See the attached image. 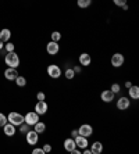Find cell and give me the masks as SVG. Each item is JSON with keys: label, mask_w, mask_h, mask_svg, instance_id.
I'll list each match as a JSON object with an SVG mask.
<instances>
[{"label": "cell", "mask_w": 139, "mask_h": 154, "mask_svg": "<svg viewBox=\"0 0 139 154\" xmlns=\"http://www.w3.org/2000/svg\"><path fill=\"white\" fill-rule=\"evenodd\" d=\"M4 61H6L7 67H10V68H17L18 65H20V56H18L15 51H8V53H6V56H4Z\"/></svg>", "instance_id": "cell-1"}, {"label": "cell", "mask_w": 139, "mask_h": 154, "mask_svg": "<svg viewBox=\"0 0 139 154\" xmlns=\"http://www.w3.org/2000/svg\"><path fill=\"white\" fill-rule=\"evenodd\" d=\"M7 121L10 122V124H13V125H15V126H20L22 122H24V115L20 114V112L11 111L7 117Z\"/></svg>", "instance_id": "cell-2"}, {"label": "cell", "mask_w": 139, "mask_h": 154, "mask_svg": "<svg viewBox=\"0 0 139 154\" xmlns=\"http://www.w3.org/2000/svg\"><path fill=\"white\" fill-rule=\"evenodd\" d=\"M61 74H63V71H61V68L57 64H50L49 67H47V75H49L50 78L58 79L61 76Z\"/></svg>", "instance_id": "cell-3"}, {"label": "cell", "mask_w": 139, "mask_h": 154, "mask_svg": "<svg viewBox=\"0 0 139 154\" xmlns=\"http://www.w3.org/2000/svg\"><path fill=\"white\" fill-rule=\"evenodd\" d=\"M38 121H39V114L35 111H29L24 115V122H27L29 126H33Z\"/></svg>", "instance_id": "cell-4"}, {"label": "cell", "mask_w": 139, "mask_h": 154, "mask_svg": "<svg viewBox=\"0 0 139 154\" xmlns=\"http://www.w3.org/2000/svg\"><path fill=\"white\" fill-rule=\"evenodd\" d=\"M124 61H125V58H124V56H122L121 53H115V54L111 56L110 63H111V65H113L114 68H120V67H122Z\"/></svg>", "instance_id": "cell-5"}, {"label": "cell", "mask_w": 139, "mask_h": 154, "mask_svg": "<svg viewBox=\"0 0 139 154\" xmlns=\"http://www.w3.org/2000/svg\"><path fill=\"white\" fill-rule=\"evenodd\" d=\"M25 139H27V143L31 144V146H35L39 140V133H36L35 131H31L29 129L28 132L25 133Z\"/></svg>", "instance_id": "cell-6"}, {"label": "cell", "mask_w": 139, "mask_h": 154, "mask_svg": "<svg viewBox=\"0 0 139 154\" xmlns=\"http://www.w3.org/2000/svg\"><path fill=\"white\" fill-rule=\"evenodd\" d=\"M46 51L49 56H56V54L60 51V45H58V42L50 40V42L46 45Z\"/></svg>", "instance_id": "cell-7"}, {"label": "cell", "mask_w": 139, "mask_h": 154, "mask_svg": "<svg viewBox=\"0 0 139 154\" xmlns=\"http://www.w3.org/2000/svg\"><path fill=\"white\" fill-rule=\"evenodd\" d=\"M78 135H81V136H85V137H90L93 135L92 125H89V124H84V125H81L78 128Z\"/></svg>", "instance_id": "cell-8"}, {"label": "cell", "mask_w": 139, "mask_h": 154, "mask_svg": "<svg viewBox=\"0 0 139 154\" xmlns=\"http://www.w3.org/2000/svg\"><path fill=\"white\" fill-rule=\"evenodd\" d=\"M129 106H131V99H128V97H120L117 100V108L120 110V111H125V110H128Z\"/></svg>", "instance_id": "cell-9"}, {"label": "cell", "mask_w": 139, "mask_h": 154, "mask_svg": "<svg viewBox=\"0 0 139 154\" xmlns=\"http://www.w3.org/2000/svg\"><path fill=\"white\" fill-rule=\"evenodd\" d=\"M47 108H49V106H47V103L45 100H38V103L35 104V112H38L39 115L46 114Z\"/></svg>", "instance_id": "cell-10"}, {"label": "cell", "mask_w": 139, "mask_h": 154, "mask_svg": "<svg viewBox=\"0 0 139 154\" xmlns=\"http://www.w3.org/2000/svg\"><path fill=\"white\" fill-rule=\"evenodd\" d=\"M74 140H75V144H77V147H78V149H81V150H84V149H86V147L89 146L88 137H85V136H81V135H78L77 137H74Z\"/></svg>", "instance_id": "cell-11"}, {"label": "cell", "mask_w": 139, "mask_h": 154, "mask_svg": "<svg viewBox=\"0 0 139 154\" xmlns=\"http://www.w3.org/2000/svg\"><path fill=\"white\" fill-rule=\"evenodd\" d=\"M78 61H79V65H81V67H88V65H90V63H92V57H90L89 53H82V54H79Z\"/></svg>", "instance_id": "cell-12"}, {"label": "cell", "mask_w": 139, "mask_h": 154, "mask_svg": "<svg viewBox=\"0 0 139 154\" xmlns=\"http://www.w3.org/2000/svg\"><path fill=\"white\" fill-rule=\"evenodd\" d=\"M100 99H102V101H104V103H111V101L114 100V93H113L110 89H106L100 93Z\"/></svg>", "instance_id": "cell-13"}, {"label": "cell", "mask_w": 139, "mask_h": 154, "mask_svg": "<svg viewBox=\"0 0 139 154\" xmlns=\"http://www.w3.org/2000/svg\"><path fill=\"white\" fill-rule=\"evenodd\" d=\"M17 76H18L17 68H10V67H8V68L4 71V78L7 79V81H15Z\"/></svg>", "instance_id": "cell-14"}, {"label": "cell", "mask_w": 139, "mask_h": 154, "mask_svg": "<svg viewBox=\"0 0 139 154\" xmlns=\"http://www.w3.org/2000/svg\"><path fill=\"white\" fill-rule=\"evenodd\" d=\"M3 132H4V135H6V136H8V137L14 136V135H15V125H13V124L7 122V124L3 126Z\"/></svg>", "instance_id": "cell-15"}, {"label": "cell", "mask_w": 139, "mask_h": 154, "mask_svg": "<svg viewBox=\"0 0 139 154\" xmlns=\"http://www.w3.org/2000/svg\"><path fill=\"white\" fill-rule=\"evenodd\" d=\"M75 147H77V144H75L74 137H68V139L64 140V150H65V151L71 153V151L74 150Z\"/></svg>", "instance_id": "cell-16"}, {"label": "cell", "mask_w": 139, "mask_h": 154, "mask_svg": "<svg viewBox=\"0 0 139 154\" xmlns=\"http://www.w3.org/2000/svg\"><path fill=\"white\" fill-rule=\"evenodd\" d=\"M128 94H129V99H132V100H138L139 99V88L135 86V85H132L128 89Z\"/></svg>", "instance_id": "cell-17"}, {"label": "cell", "mask_w": 139, "mask_h": 154, "mask_svg": "<svg viewBox=\"0 0 139 154\" xmlns=\"http://www.w3.org/2000/svg\"><path fill=\"white\" fill-rule=\"evenodd\" d=\"M10 38H11V31L8 28H3L0 31V40H2V42H4V43L8 42Z\"/></svg>", "instance_id": "cell-18"}, {"label": "cell", "mask_w": 139, "mask_h": 154, "mask_svg": "<svg viewBox=\"0 0 139 154\" xmlns=\"http://www.w3.org/2000/svg\"><path fill=\"white\" fill-rule=\"evenodd\" d=\"M90 151H92V154H100L103 151V144L100 142H95L90 144Z\"/></svg>", "instance_id": "cell-19"}, {"label": "cell", "mask_w": 139, "mask_h": 154, "mask_svg": "<svg viewBox=\"0 0 139 154\" xmlns=\"http://www.w3.org/2000/svg\"><path fill=\"white\" fill-rule=\"evenodd\" d=\"M33 131H35L36 133H43L45 131H46V124H45V122L38 121L35 125H33Z\"/></svg>", "instance_id": "cell-20"}, {"label": "cell", "mask_w": 139, "mask_h": 154, "mask_svg": "<svg viewBox=\"0 0 139 154\" xmlns=\"http://www.w3.org/2000/svg\"><path fill=\"white\" fill-rule=\"evenodd\" d=\"M77 4L81 8H88L92 4V0H77Z\"/></svg>", "instance_id": "cell-21"}, {"label": "cell", "mask_w": 139, "mask_h": 154, "mask_svg": "<svg viewBox=\"0 0 139 154\" xmlns=\"http://www.w3.org/2000/svg\"><path fill=\"white\" fill-rule=\"evenodd\" d=\"M64 76L68 79V81L74 79V78H75V72H74V69H72V68H67V69L64 71Z\"/></svg>", "instance_id": "cell-22"}, {"label": "cell", "mask_w": 139, "mask_h": 154, "mask_svg": "<svg viewBox=\"0 0 139 154\" xmlns=\"http://www.w3.org/2000/svg\"><path fill=\"white\" fill-rule=\"evenodd\" d=\"M15 83H17V86H20V88H22V86L27 85V79L24 78V76L18 75L17 78H15Z\"/></svg>", "instance_id": "cell-23"}, {"label": "cell", "mask_w": 139, "mask_h": 154, "mask_svg": "<svg viewBox=\"0 0 139 154\" xmlns=\"http://www.w3.org/2000/svg\"><path fill=\"white\" fill-rule=\"evenodd\" d=\"M4 49H6V51H7V53H8V51H14L15 50V45H14V43H11L10 40H8V42L4 43Z\"/></svg>", "instance_id": "cell-24"}, {"label": "cell", "mask_w": 139, "mask_h": 154, "mask_svg": "<svg viewBox=\"0 0 139 154\" xmlns=\"http://www.w3.org/2000/svg\"><path fill=\"white\" fill-rule=\"evenodd\" d=\"M50 38H52V40H54V42H58V40L61 39V33L58 32V31H53V32L50 33Z\"/></svg>", "instance_id": "cell-25"}, {"label": "cell", "mask_w": 139, "mask_h": 154, "mask_svg": "<svg viewBox=\"0 0 139 154\" xmlns=\"http://www.w3.org/2000/svg\"><path fill=\"white\" fill-rule=\"evenodd\" d=\"M110 90L113 92V93H120L121 92V86H120V83H113L111 85V88H110Z\"/></svg>", "instance_id": "cell-26"}, {"label": "cell", "mask_w": 139, "mask_h": 154, "mask_svg": "<svg viewBox=\"0 0 139 154\" xmlns=\"http://www.w3.org/2000/svg\"><path fill=\"white\" fill-rule=\"evenodd\" d=\"M29 129H31V126H29L27 122H22L21 125H20V132H21V133H27Z\"/></svg>", "instance_id": "cell-27"}, {"label": "cell", "mask_w": 139, "mask_h": 154, "mask_svg": "<svg viewBox=\"0 0 139 154\" xmlns=\"http://www.w3.org/2000/svg\"><path fill=\"white\" fill-rule=\"evenodd\" d=\"M7 122H8V121H7V117H6L3 112H0V128H3V126L6 125Z\"/></svg>", "instance_id": "cell-28"}, {"label": "cell", "mask_w": 139, "mask_h": 154, "mask_svg": "<svg viewBox=\"0 0 139 154\" xmlns=\"http://www.w3.org/2000/svg\"><path fill=\"white\" fill-rule=\"evenodd\" d=\"M113 3H114L117 7H122L124 4H127V0H113Z\"/></svg>", "instance_id": "cell-29"}, {"label": "cell", "mask_w": 139, "mask_h": 154, "mask_svg": "<svg viewBox=\"0 0 139 154\" xmlns=\"http://www.w3.org/2000/svg\"><path fill=\"white\" fill-rule=\"evenodd\" d=\"M32 154H45V151H43L42 147H36V149L32 150Z\"/></svg>", "instance_id": "cell-30"}, {"label": "cell", "mask_w": 139, "mask_h": 154, "mask_svg": "<svg viewBox=\"0 0 139 154\" xmlns=\"http://www.w3.org/2000/svg\"><path fill=\"white\" fill-rule=\"evenodd\" d=\"M36 99H38V100H45V99H46V94L43 93V92H39V93L36 94Z\"/></svg>", "instance_id": "cell-31"}, {"label": "cell", "mask_w": 139, "mask_h": 154, "mask_svg": "<svg viewBox=\"0 0 139 154\" xmlns=\"http://www.w3.org/2000/svg\"><path fill=\"white\" fill-rule=\"evenodd\" d=\"M42 149H43V151H45V154H46V153H50V151H52V146H50V144H45Z\"/></svg>", "instance_id": "cell-32"}, {"label": "cell", "mask_w": 139, "mask_h": 154, "mask_svg": "<svg viewBox=\"0 0 139 154\" xmlns=\"http://www.w3.org/2000/svg\"><path fill=\"white\" fill-rule=\"evenodd\" d=\"M72 69H74V72H75V74H79V72L82 71V67H81V65H75V67H74V68H72Z\"/></svg>", "instance_id": "cell-33"}, {"label": "cell", "mask_w": 139, "mask_h": 154, "mask_svg": "<svg viewBox=\"0 0 139 154\" xmlns=\"http://www.w3.org/2000/svg\"><path fill=\"white\" fill-rule=\"evenodd\" d=\"M77 136H78V129H74L71 132V137H77Z\"/></svg>", "instance_id": "cell-34"}, {"label": "cell", "mask_w": 139, "mask_h": 154, "mask_svg": "<svg viewBox=\"0 0 139 154\" xmlns=\"http://www.w3.org/2000/svg\"><path fill=\"white\" fill-rule=\"evenodd\" d=\"M84 154H92V151H90V149L86 147V149H84Z\"/></svg>", "instance_id": "cell-35"}, {"label": "cell", "mask_w": 139, "mask_h": 154, "mask_svg": "<svg viewBox=\"0 0 139 154\" xmlns=\"http://www.w3.org/2000/svg\"><path fill=\"white\" fill-rule=\"evenodd\" d=\"M131 86H132V83L129 82V81H127V82H125V88H127V89H129Z\"/></svg>", "instance_id": "cell-36"}, {"label": "cell", "mask_w": 139, "mask_h": 154, "mask_svg": "<svg viewBox=\"0 0 139 154\" xmlns=\"http://www.w3.org/2000/svg\"><path fill=\"white\" fill-rule=\"evenodd\" d=\"M4 49V42H2V40H0V51L3 50Z\"/></svg>", "instance_id": "cell-37"}]
</instances>
